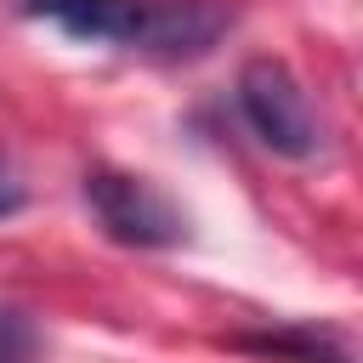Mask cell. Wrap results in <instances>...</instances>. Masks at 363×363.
<instances>
[{
    "instance_id": "1",
    "label": "cell",
    "mask_w": 363,
    "mask_h": 363,
    "mask_svg": "<svg viewBox=\"0 0 363 363\" xmlns=\"http://www.w3.org/2000/svg\"><path fill=\"white\" fill-rule=\"evenodd\" d=\"M238 113H244L250 136L278 159L306 164V159L323 153V125H318V113L301 91V79L278 57H250L238 68Z\"/></svg>"
},
{
    "instance_id": "2",
    "label": "cell",
    "mask_w": 363,
    "mask_h": 363,
    "mask_svg": "<svg viewBox=\"0 0 363 363\" xmlns=\"http://www.w3.org/2000/svg\"><path fill=\"white\" fill-rule=\"evenodd\" d=\"M85 204L96 216V227L125 244V250H170L187 244V216L142 176L130 170H85Z\"/></svg>"
},
{
    "instance_id": "3",
    "label": "cell",
    "mask_w": 363,
    "mask_h": 363,
    "mask_svg": "<svg viewBox=\"0 0 363 363\" xmlns=\"http://www.w3.org/2000/svg\"><path fill=\"white\" fill-rule=\"evenodd\" d=\"M17 17L51 23L68 40L85 45H142V23H147V0H11Z\"/></svg>"
},
{
    "instance_id": "4",
    "label": "cell",
    "mask_w": 363,
    "mask_h": 363,
    "mask_svg": "<svg viewBox=\"0 0 363 363\" xmlns=\"http://www.w3.org/2000/svg\"><path fill=\"white\" fill-rule=\"evenodd\" d=\"M227 23H233V11L221 0H147L136 51H147L159 62H193L227 34Z\"/></svg>"
},
{
    "instance_id": "5",
    "label": "cell",
    "mask_w": 363,
    "mask_h": 363,
    "mask_svg": "<svg viewBox=\"0 0 363 363\" xmlns=\"http://www.w3.org/2000/svg\"><path fill=\"white\" fill-rule=\"evenodd\" d=\"M233 346L261 352V357H284V363H346L340 340L329 329H312V323H289V329H267V335H238Z\"/></svg>"
},
{
    "instance_id": "6",
    "label": "cell",
    "mask_w": 363,
    "mask_h": 363,
    "mask_svg": "<svg viewBox=\"0 0 363 363\" xmlns=\"http://www.w3.org/2000/svg\"><path fill=\"white\" fill-rule=\"evenodd\" d=\"M0 363H45V335L23 306H0Z\"/></svg>"
},
{
    "instance_id": "7",
    "label": "cell",
    "mask_w": 363,
    "mask_h": 363,
    "mask_svg": "<svg viewBox=\"0 0 363 363\" xmlns=\"http://www.w3.org/2000/svg\"><path fill=\"white\" fill-rule=\"evenodd\" d=\"M23 204H28V187H23V182H17V170L0 159V221H11Z\"/></svg>"
}]
</instances>
